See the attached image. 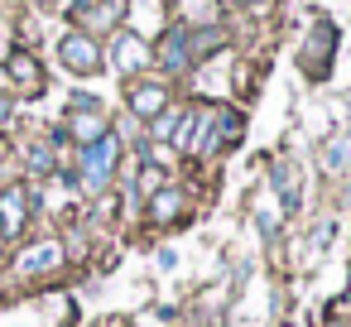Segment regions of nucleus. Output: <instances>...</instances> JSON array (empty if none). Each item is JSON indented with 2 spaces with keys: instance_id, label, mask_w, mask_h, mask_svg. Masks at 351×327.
Masks as SVG:
<instances>
[{
  "instance_id": "9b49d317",
  "label": "nucleus",
  "mask_w": 351,
  "mask_h": 327,
  "mask_svg": "<svg viewBox=\"0 0 351 327\" xmlns=\"http://www.w3.org/2000/svg\"><path fill=\"white\" fill-rule=\"evenodd\" d=\"M183 116H188V111H164V116H154V121H149V135H154V140H173L178 125H183Z\"/></svg>"
},
{
  "instance_id": "1a4fd4ad",
  "label": "nucleus",
  "mask_w": 351,
  "mask_h": 327,
  "mask_svg": "<svg viewBox=\"0 0 351 327\" xmlns=\"http://www.w3.org/2000/svg\"><path fill=\"white\" fill-rule=\"evenodd\" d=\"M183 207H188V197H183V188H173V183L149 197V217H154V221H178Z\"/></svg>"
},
{
  "instance_id": "dca6fc26",
  "label": "nucleus",
  "mask_w": 351,
  "mask_h": 327,
  "mask_svg": "<svg viewBox=\"0 0 351 327\" xmlns=\"http://www.w3.org/2000/svg\"><path fill=\"white\" fill-rule=\"evenodd\" d=\"M245 5H265V0H245Z\"/></svg>"
},
{
  "instance_id": "6e6552de",
  "label": "nucleus",
  "mask_w": 351,
  "mask_h": 327,
  "mask_svg": "<svg viewBox=\"0 0 351 327\" xmlns=\"http://www.w3.org/2000/svg\"><path fill=\"white\" fill-rule=\"evenodd\" d=\"M111 53H116V68H121V73H140V68H149V58H154V53H149L135 34H125V29L116 34V49H111Z\"/></svg>"
},
{
  "instance_id": "39448f33",
  "label": "nucleus",
  "mask_w": 351,
  "mask_h": 327,
  "mask_svg": "<svg viewBox=\"0 0 351 327\" xmlns=\"http://www.w3.org/2000/svg\"><path fill=\"white\" fill-rule=\"evenodd\" d=\"M29 207H34V193L25 183H15V188L0 193V236H20L25 221H29Z\"/></svg>"
},
{
  "instance_id": "0eeeda50",
  "label": "nucleus",
  "mask_w": 351,
  "mask_h": 327,
  "mask_svg": "<svg viewBox=\"0 0 351 327\" xmlns=\"http://www.w3.org/2000/svg\"><path fill=\"white\" fill-rule=\"evenodd\" d=\"M5 73L15 77V87H20L25 97H39V92H44V68H39L25 49H15V53L5 58Z\"/></svg>"
},
{
  "instance_id": "7ed1b4c3",
  "label": "nucleus",
  "mask_w": 351,
  "mask_h": 327,
  "mask_svg": "<svg viewBox=\"0 0 351 327\" xmlns=\"http://www.w3.org/2000/svg\"><path fill=\"white\" fill-rule=\"evenodd\" d=\"M154 63L164 68V73H188L197 58H193V29H183V25H173L164 39H159V49H154Z\"/></svg>"
},
{
  "instance_id": "f257e3e1",
  "label": "nucleus",
  "mask_w": 351,
  "mask_h": 327,
  "mask_svg": "<svg viewBox=\"0 0 351 327\" xmlns=\"http://www.w3.org/2000/svg\"><path fill=\"white\" fill-rule=\"evenodd\" d=\"M116 159H121V135H116V130H106L101 140L82 145V159H77V183H82L87 193H101V188L111 183V173H116Z\"/></svg>"
},
{
  "instance_id": "2eb2a0df",
  "label": "nucleus",
  "mask_w": 351,
  "mask_h": 327,
  "mask_svg": "<svg viewBox=\"0 0 351 327\" xmlns=\"http://www.w3.org/2000/svg\"><path fill=\"white\" fill-rule=\"evenodd\" d=\"M73 5H77V10H92V5H97V0H73Z\"/></svg>"
},
{
  "instance_id": "9d476101",
  "label": "nucleus",
  "mask_w": 351,
  "mask_h": 327,
  "mask_svg": "<svg viewBox=\"0 0 351 327\" xmlns=\"http://www.w3.org/2000/svg\"><path fill=\"white\" fill-rule=\"evenodd\" d=\"M159 188H169V169H159L154 159H145V164H140V183H135V193H130V197L140 202V197H154Z\"/></svg>"
},
{
  "instance_id": "f03ea898",
  "label": "nucleus",
  "mask_w": 351,
  "mask_h": 327,
  "mask_svg": "<svg viewBox=\"0 0 351 327\" xmlns=\"http://www.w3.org/2000/svg\"><path fill=\"white\" fill-rule=\"evenodd\" d=\"M58 63H63L73 77H97V73L106 68V53H101V44H97L92 34L73 29V34L58 39Z\"/></svg>"
},
{
  "instance_id": "f8f14e48",
  "label": "nucleus",
  "mask_w": 351,
  "mask_h": 327,
  "mask_svg": "<svg viewBox=\"0 0 351 327\" xmlns=\"http://www.w3.org/2000/svg\"><path fill=\"white\" fill-rule=\"evenodd\" d=\"M29 173H34V178H44V173H53V145H49V140L29 149Z\"/></svg>"
},
{
  "instance_id": "20e7f679",
  "label": "nucleus",
  "mask_w": 351,
  "mask_h": 327,
  "mask_svg": "<svg viewBox=\"0 0 351 327\" xmlns=\"http://www.w3.org/2000/svg\"><path fill=\"white\" fill-rule=\"evenodd\" d=\"M53 269H63V245L58 241H34L15 260V274H25V279H39V274H53Z\"/></svg>"
},
{
  "instance_id": "4468645a",
  "label": "nucleus",
  "mask_w": 351,
  "mask_h": 327,
  "mask_svg": "<svg viewBox=\"0 0 351 327\" xmlns=\"http://www.w3.org/2000/svg\"><path fill=\"white\" fill-rule=\"evenodd\" d=\"M255 217H260V236L274 241V212H255Z\"/></svg>"
},
{
  "instance_id": "423d86ee",
  "label": "nucleus",
  "mask_w": 351,
  "mask_h": 327,
  "mask_svg": "<svg viewBox=\"0 0 351 327\" xmlns=\"http://www.w3.org/2000/svg\"><path fill=\"white\" fill-rule=\"evenodd\" d=\"M125 101H130V111H135L140 121H154V116L169 111V87H164V82H135V87L125 92Z\"/></svg>"
},
{
  "instance_id": "ddd939ff",
  "label": "nucleus",
  "mask_w": 351,
  "mask_h": 327,
  "mask_svg": "<svg viewBox=\"0 0 351 327\" xmlns=\"http://www.w3.org/2000/svg\"><path fill=\"white\" fill-rule=\"evenodd\" d=\"M10 121H15V97H10V92H0V130H5Z\"/></svg>"
}]
</instances>
